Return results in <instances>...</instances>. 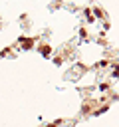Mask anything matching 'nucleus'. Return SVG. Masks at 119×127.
Returning <instances> with one entry per match:
<instances>
[{"mask_svg": "<svg viewBox=\"0 0 119 127\" xmlns=\"http://www.w3.org/2000/svg\"><path fill=\"white\" fill-rule=\"evenodd\" d=\"M40 52H42L44 56H50V52H52V50H50V46H42V48H40Z\"/></svg>", "mask_w": 119, "mask_h": 127, "instance_id": "1", "label": "nucleus"}, {"mask_svg": "<svg viewBox=\"0 0 119 127\" xmlns=\"http://www.w3.org/2000/svg\"><path fill=\"white\" fill-rule=\"evenodd\" d=\"M32 44H34L32 40H24V50H28V48H32Z\"/></svg>", "mask_w": 119, "mask_h": 127, "instance_id": "2", "label": "nucleus"}, {"mask_svg": "<svg viewBox=\"0 0 119 127\" xmlns=\"http://www.w3.org/2000/svg\"><path fill=\"white\" fill-rule=\"evenodd\" d=\"M60 123H62V119H58V121H54L52 125H48V127H56V125H60Z\"/></svg>", "mask_w": 119, "mask_h": 127, "instance_id": "3", "label": "nucleus"}]
</instances>
